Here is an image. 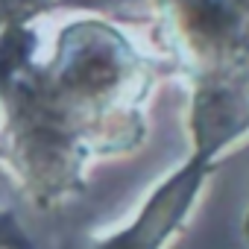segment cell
Masks as SVG:
<instances>
[{
	"instance_id": "6da1fadb",
	"label": "cell",
	"mask_w": 249,
	"mask_h": 249,
	"mask_svg": "<svg viewBox=\"0 0 249 249\" xmlns=\"http://www.w3.org/2000/svg\"><path fill=\"white\" fill-rule=\"evenodd\" d=\"M246 229H249V226H246Z\"/></svg>"
}]
</instances>
